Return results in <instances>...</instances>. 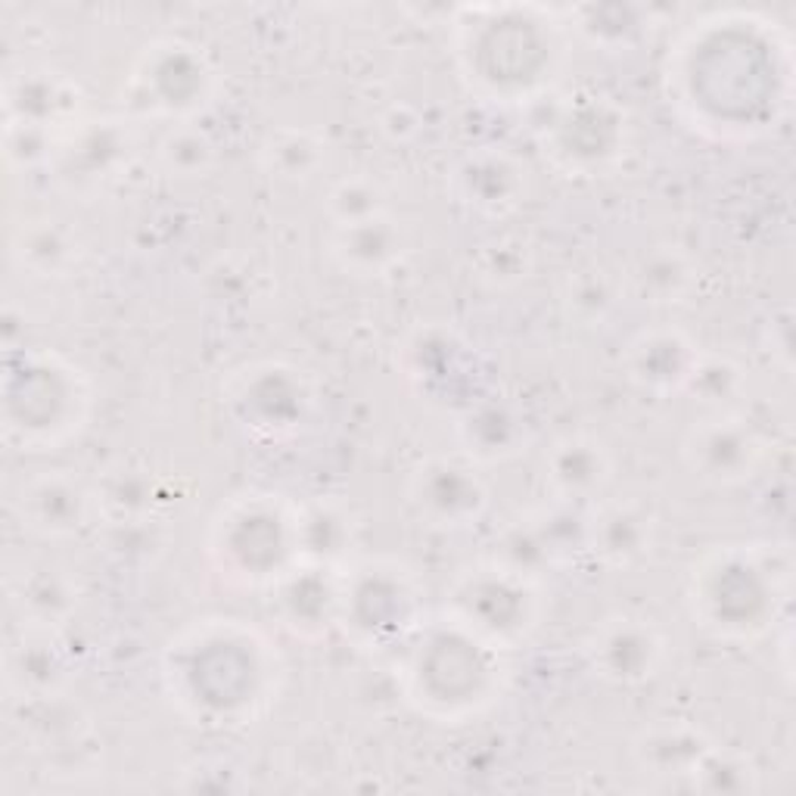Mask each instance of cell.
<instances>
[{
	"label": "cell",
	"instance_id": "obj_3",
	"mask_svg": "<svg viewBox=\"0 0 796 796\" xmlns=\"http://www.w3.org/2000/svg\"><path fill=\"white\" fill-rule=\"evenodd\" d=\"M72 594H68L66 582L63 579L53 576L51 588H47V579H34L32 588H29V597H22V601H29V607L34 613H41V616H47V619H56L60 613L68 611V601Z\"/></svg>",
	"mask_w": 796,
	"mask_h": 796
},
{
	"label": "cell",
	"instance_id": "obj_1",
	"mask_svg": "<svg viewBox=\"0 0 796 796\" xmlns=\"http://www.w3.org/2000/svg\"><path fill=\"white\" fill-rule=\"evenodd\" d=\"M601 455L594 452V445H585V442H570L563 452H558V476L563 482V489L570 491H582L597 486L601 479Z\"/></svg>",
	"mask_w": 796,
	"mask_h": 796
},
{
	"label": "cell",
	"instance_id": "obj_4",
	"mask_svg": "<svg viewBox=\"0 0 796 796\" xmlns=\"http://www.w3.org/2000/svg\"><path fill=\"white\" fill-rule=\"evenodd\" d=\"M44 246H47V243H41V237H38V234H34L32 243H29V262H38V255H44ZM66 250H68V246H66V243H63V237H60V234H56V231H53V237H51V255H53V265H56V262H60V258H66Z\"/></svg>",
	"mask_w": 796,
	"mask_h": 796
},
{
	"label": "cell",
	"instance_id": "obj_2",
	"mask_svg": "<svg viewBox=\"0 0 796 796\" xmlns=\"http://www.w3.org/2000/svg\"><path fill=\"white\" fill-rule=\"evenodd\" d=\"M604 551L616 560H628L641 554L644 539H647V526L641 517H632L628 510H616L604 520Z\"/></svg>",
	"mask_w": 796,
	"mask_h": 796
}]
</instances>
